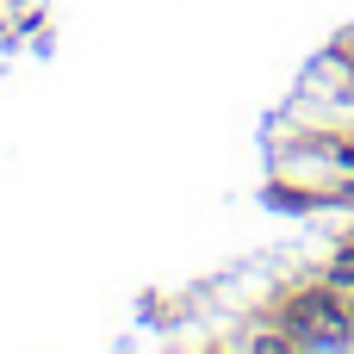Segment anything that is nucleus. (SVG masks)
I'll return each instance as SVG.
<instances>
[{"label": "nucleus", "instance_id": "obj_1", "mask_svg": "<svg viewBox=\"0 0 354 354\" xmlns=\"http://www.w3.org/2000/svg\"><path fill=\"white\" fill-rule=\"evenodd\" d=\"M348 317H354V311H348Z\"/></svg>", "mask_w": 354, "mask_h": 354}]
</instances>
